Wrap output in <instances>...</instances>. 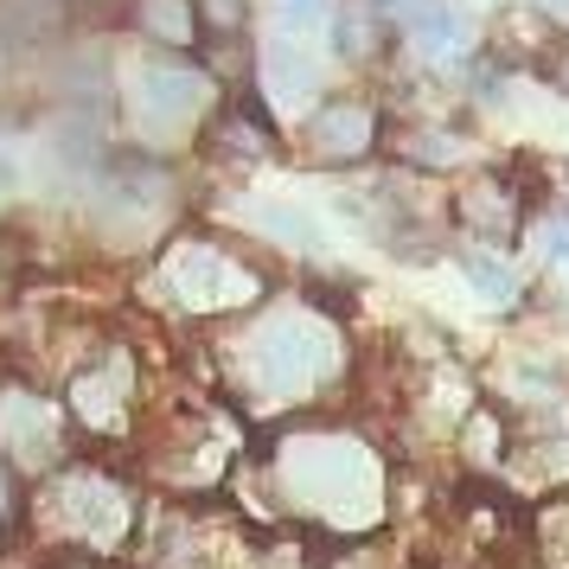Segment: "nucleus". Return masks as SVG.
<instances>
[{"mask_svg":"<svg viewBox=\"0 0 569 569\" xmlns=\"http://www.w3.org/2000/svg\"><path fill=\"white\" fill-rule=\"evenodd\" d=\"M134 27L148 32V39H160V46H192L199 39V7L192 0H141Z\"/></svg>","mask_w":569,"mask_h":569,"instance_id":"obj_11","label":"nucleus"},{"mask_svg":"<svg viewBox=\"0 0 569 569\" xmlns=\"http://www.w3.org/2000/svg\"><path fill=\"white\" fill-rule=\"evenodd\" d=\"M543 39H550V27H543L538 13H525V7L499 20V46H506L512 58H538V52H543Z\"/></svg>","mask_w":569,"mask_h":569,"instance_id":"obj_14","label":"nucleus"},{"mask_svg":"<svg viewBox=\"0 0 569 569\" xmlns=\"http://www.w3.org/2000/svg\"><path fill=\"white\" fill-rule=\"evenodd\" d=\"M543 250L569 262V218H550V231H543Z\"/></svg>","mask_w":569,"mask_h":569,"instance_id":"obj_20","label":"nucleus"},{"mask_svg":"<svg viewBox=\"0 0 569 569\" xmlns=\"http://www.w3.org/2000/svg\"><path fill=\"white\" fill-rule=\"evenodd\" d=\"M543 7H557V13H569V0H543Z\"/></svg>","mask_w":569,"mask_h":569,"instance_id":"obj_25","label":"nucleus"},{"mask_svg":"<svg viewBox=\"0 0 569 569\" xmlns=\"http://www.w3.org/2000/svg\"><path fill=\"white\" fill-rule=\"evenodd\" d=\"M250 365L269 390H308L327 365H333V333L308 320V313H276L257 339H250Z\"/></svg>","mask_w":569,"mask_h":569,"instance_id":"obj_1","label":"nucleus"},{"mask_svg":"<svg viewBox=\"0 0 569 569\" xmlns=\"http://www.w3.org/2000/svg\"><path fill=\"white\" fill-rule=\"evenodd\" d=\"M211 103V83L199 71H186V64H148L141 78H134V129L141 134H180L192 129Z\"/></svg>","mask_w":569,"mask_h":569,"instance_id":"obj_2","label":"nucleus"},{"mask_svg":"<svg viewBox=\"0 0 569 569\" xmlns=\"http://www.w3.org/2000/svg\"><path fill=\"white\" fill-rule=\"evenodd\" d=\"M167 282H173V295H180L186 308H237V301H250V276L237 269L224 250H211V243H180L173 250V262H167Z\"/></svg>","mask_w":569,"mask_h":569,"instance_id":"obj_4","label":"nucleus"},{"mask_svg":"<svg viewBox=\"0 0 569 569\" xmlns=\"http://www.w3.org/2000/svg\"><path fill=\"white\" fill-rule=\"evenodd\" d=\"M218 148H224L231 160H262V154H269V129L250 122V116H231V122L218 129Z\"/></svg>","mask_w":569,"mask_h":569,"instance_id":"obj_15","label":"nucleus"},{"mask_svg":"<svg viewBox=\"0 0 569 569\" xmlns=\"http://www.w3.org/2000/svg\"><path fill=\"white\" fill-rule=\"evenodd\" d=\"M461 269H467V282L480 288L487 301H518V282H512V269H499L492 257H461Z\"/></svg>","mask_w":569,"mask_h":569,"instance_id":"obj_17","label":"nucleus"},{"mask_svg":"<svg viewBox=\"0 0 569 569\" xmlns=\"http://www.w3.org/2000/svg\"><path fill=\"white\" fill-rule=\"evenodd\" d=\"M52 410L46 403H32V397H7L0 403V448L13 455V461L39 467V455H52Z\"/></svg>","mask_w":569,"mask_h":569,"instance_id":"obj_8","label":"nucleus"},{"mask_svg":"<svg viewBox=\"0 0 569 569\" xmlns=\"http://www.w3.org/2000/svg\"><path fill=\"white\" fill-rule=\"evenodd\" d=\"M257 224L282 243H313V218L308 211H288V206H257Z\"/></svg>","mask_w":569,"mask_h":569,"instance_id":"obj_19","label":"nucleus"},{"mask_svg":"<svg viewBox=\"0 0 569 569\" xmlns=\"http://www.w3.org/2000/svg\"><path fill=\"white\" fill-rule=\"evenodd\" d=\"M371 141H378V116L371 103L359 97H339V103H320L308 122V154L320 167H346V160H365L371 154Z\"/></svg>","mask_w":569,"mask_h":569,"instance_id":"obj_6","label":"nucleus"},{"mask_svg":"<svg viewBox=\"0 0 569 569\" xmlns=\"http://www.w3.org/2000/svg\"><path fill=\"white\" fill-rule=\"evenodd\" d=\"M262 71H269V90H276L282 103H301L313 90V58L301 52V46H288V39H276V46L262 52Z\"/></svg>","mask_w":569,"mask_h":569,"instance_id":"obj_12","label":"nucleus"},{"mask_svg":"<svg viewBox=\"0 0 569 569\" xmlns=\"http://www.w3.org/2000/svg\"><path fill=\"white\" fill-rule=\"evenodd\" d=\"M455 218H461V231H473V237H512L518 231L512 180H499V173H473V180L455 192Z\"/></svg>","mask_w":569,"mask_h":569,"instance_id":"obj_7","label":"nucleus"},{"mask_svg":"<svg viewBox=\"0 0 569 569\" xmlns=\"http://www.w3.org/2000/svg\"><path fill=\"white\" fill-rule=\"evenodd\" d=\"M192 7H199V27L211 39H237L243 20H250V0H192Z\"/></svg>","mask_w":569,"mask_h":569,"instance_id":"obj_16","label":"nucleus"},{"mask_svg":"<svg viewBox=\"0 0 569 569\" xmlns=\"http://www.w3.org/2000/svg\"><path fill=\"white\" fill-rule=\"evenodd\" d=\"M339 52L346 58H371L378 52V7H359L339 20Z\"/></svg>","mask_w":569,"mask_h":569,"instance_id":"obj_18","label":"nucleus"},{"mask_svg":"<svg viewBox=\"0 0 569 569\" xmlns=\"http://www.w3.org/2000/svg\"><path fill=\"white\" fill-rule=\"evenodd\" d=\"M378 7H397V13H403V7H416V0H378Z\"/></svg>","mask_w":569,"mask_h":569,"instance_id":"obj_24","label":"nucleus"},{"mask_svg":"<svg viewBox=\"0 0 569 569\" xmlns=\"http://www.w3.org/2000/svg\"><path fill=\"white\" fill-rule=\"evenodd\" d=\"M52 512L64 531H78L90 543H109L129 525V506H122V492L109 487L103 473H64L52 487Z\"/></svg>","mask_w":569,"mask_h":569,"instance_id":"obj_5","label":"nucleus"},{"mask_svg":"<svg viewBox=\"0 0 569 569\" xmlns=\"http://www.w3.org/2000/svg\"><path fill=\"white\" fill-rule=\"evenodd\" d=\"M7 180H13V167H7V154H0V192H7Z\"/></svg>","mask_w":569,"mask_h":569,"instance_id":"obj_23","label":"nucleus"},{"mask_svg":"<svg viewBox=\"0 0 569 569\" xmlns=\"http://www.w3.org/2000/svg\"><path fill=\"white\" fill-rule=\"evenodd\" d=\"M288 480H295V492H301L308 506H320V512L359 506L365 487H371L365 455H359V448H346V441H308V448H301V461H288Z\"/></svg>","mask_w":569,"mask_h":569,"instance_id":"obj_3","label":"nucleus"},{"mask_svg":"<svg viewBox=\"0 0 569 569\" xmlns=\"http://www.w3.org/2000/svg\"><path fill=\"white\" fill-rule=\"evenodd\" d=\"M461 134L455 129H436V122H410V129H397V154L410 160V167H429V173H441V167H455L461 160Z\"/></svg>","mask_w":569,"mask_h":569,"instance_id":"obj_10","label":"nucleus"},{"mask_svg":"<svg viewBox=\"0 0 569 569\" xmlns=\"http://www.w3.org/2000/svg\"><path fill=\"white\" fill-rule=\"evenodd\" d=\"M550 78H557V90H569V46L557 58H550Z\"/></svg>","mask_w":569,"mask_h":569,"instance_id":"obj_22","label":"nucleus"},{"mask_svg":"<svg viewBox=\"0 0 569 569\" xmlns=\"http://www.w3.org/2000/svg\"><path fill=\"white\" fill-rule=\"evenodd\" d=\"M333 0H288V20H327Z\"/></svg>","mask_w":569,"mask_h":569,"instance_id":"obj_21","label":"nucleus"},{"mask_svg":"<svg viewBox=\"0 0 569 569\" xmlns=\"http://www.w3.org/2000/svg\"><path fill=\"white\" fill-rule=\"evenodd\" d=\"M122 397H129V365H122V359H109L103 371H83L78 390H71L78 416H83V422H97V429L122 422Z\"/></svg>","mask_w":569,"mask_h":569,"instance_id":"obj_9","label":"nucleus"},{"mask_svg":"<svg viewBox=\"0 0 569 569\" xmlns=\"http://www.w3.org/2000/svg\"><path fill=\"white\" fill-rule=\"evenodd\" d=\"M397 20H403V32H410L422 52H441V46L455 39V20H448V7H441V0H416V7L397 13Z\"/></svg>","mask_w":569,"mask_h":569,"instance_id":"obj_13","label":"nucleus"}]
</instances>
